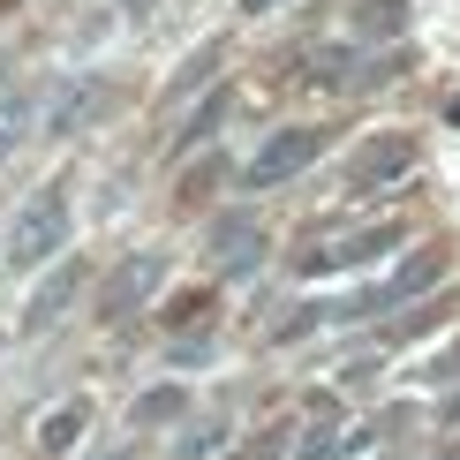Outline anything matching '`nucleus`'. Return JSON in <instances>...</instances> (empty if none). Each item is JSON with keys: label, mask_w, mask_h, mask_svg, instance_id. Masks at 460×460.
Listing matches in <instances>:
<instances>
[{"label": "nucleus", "mask_w": 460, "mask_h": 460, "mask_svg": "<svg viewBox=\"0 0 460 460\" xmlns=\"http://www.w3.org/2000/svg\"><path fill=\"white\" fill-rule=\"evenodd\" d=\"M0 242H8V234H0Z\"/></svg>", "instance_id": "25"}, {"label": "nucleus", "mask_w": 460, "mask_h": 460, "mask_svg": "<svg viewBox=\"0 0 460 460\" xmlns=\"http://www.w3.org/2000/svg\"><path fill=\"white\" fill-rule=\"evenodd\" d=\"M31 128H46V113H38V84H8V91H0V159H8Z\"/></svg>", "instance_id": "10"}, {"label": "nucleus", "mask_w": 460, "mask_h": 460, "mask_svg": "<svg viewBox=\"0 0 460 460\" xmlns=\"http://www.w3.org/2000/svg\"><path fill=\"white\" fill-rule=\"evenodd\" d=\"M181 415H189L181 385H151L144 400H128V430H159V423H181Z\"/></svg>", "instance_id": "12"}, {"label": "nucleus", "mask_w": 460, "mask_h": 460, "mask_svg": "<svg viewBox=\"0 0 460 460\" xmlns=\"http://www.w3.org/2000/svg\"><path fill=\"white\" fill-rule=\"evenodd\" d=\"M408 174H415V144H408V137L362 144V151H355V166H348V181H355V189H393V181H408Z\"/></svg>", "instance_id": "7"}, {"label": "nucleus", "mask_w": 460, "mask_h": 460, "mask_svg": "<svg viewBox=\"0 0 460 460\" xmlns=\"http://www.w3.org/2000/svg\"><path fill=\"white\" fill-rule=\"evenodd\" d=\"M75 287H84V264H75V257H68V264H53V272L31 287V302H23V317H15V332H31V340H38V332H53V324L68 317Z\"/></svg>", "instance_id": "5"}, {"label": "nucleus", "mask_w": 460, "mask_h": 460, "mask_svg": "<svg viewBox=\"0 0 460 460\" xmlns=\"http://www.w3.org/2000/svg\"><path fill=\"white\" fill-rule=\"evenodd\" d=\"M423 385H460V340L446 355H430V370H423Z\"/></svg>", "instance_id": "16"}, {"label": "nucleus", "mask_w": 460, "mask_h": 460, "mask_svg": "<svg viewBox=\"0 0 460 460\" xmlns=\"http://www.w3.org/2000/svg\"><path fill=\"white\" fill-rule=\"evenodd\" d=\"M212 68H219V53H212V46H204V53H189V61H181V75H174V91H166V113H174L189 91H212Z\"/></svg>", "instance_id": "14"}, {"label": "nucleus", "mask_w": 460, "mask_h": 460, "mask_svg": "<svg viewBox=\"0 0 460 460\" xmlns=\"http://www.w3.org/2000/svg\"><path fill=\"white\" fill-rule=\"evenodd\" d=\"M121 8H137V15H144V8H151V0H121Z\"/></svg>", "instance_id": "22"}, {"label": "nucleus", "mask_w": 460, "mask_h": 460, "mask_svg": "<svg viewBox=\"0 0 460 460\" xmlns=\"http://www.w3.org/2000/svg\"><path fill=\"white\" fill-rule=\"evenodd\" d=\"M166 317H174V324H204V317H212V295H181Z\"/></svg>", "instance_id": "17"}, {"label": "nucleus", "mask_w": 460, "mask_h": 460, "mask_svg": "<svg viewBox=\"0 0 460 460\" xmlns=\"http://www.w3.org/2000/svg\"><path fill=\"white\" fill-rule=\"evenodd\" d=\"M438 415H446V423H460V385L446 393V408H438Z\"/></svg>", "instance_id": "20"}, {"label": "nucleus", "mask_w": 460, "mask_h": 460, "mask_svg": "<svg viewBox=\"0 0 460 460\" xmlns=\"http://www.w3.org/2000/svg\"><path fill=\"white\" fill-rule=\"evenodd\" d=\"M317 151H324V128H272V137L257 144V159L242 166V189H279V181H295Z\"/></svg>", "instance_id": "4"}, {"label": "nucleus", "mask_w": 460, "mask_h": 460, "mask_svg": "<svg viewBox=\"0 0 460 460\" xmlns=\"http://www.w3.org/2000/svg\"><path fill=\"white\" fill-rule=\"evenodd\" d=\"M226 446H234V430H226V423H189L174 438V460H219Z\"/></svg>", "instance_id": "13"}, {"label": "nucleus", "mask_w": 460, "mask_h": 460, "mask_svg": "<svg viewBox=\"0 0 460 460\" xmlns=\"http://www.w3.org/2000/svg\"><path fill=\"white\" fill-rule=\"evenodd\" d=\"M91 460H137V446H99Z\"/></svg>", "instance_id": "19"}, {"label": "nucleus", "mask_w": 460, "mask_h": 460, "mask_svg": "<svg viewBox=\"0 0 460 460\" xmlns=\"http://www.w3.org/2000/svg\"><path fill=\"white\" fill-rule=\"evenodd\" d=\"M226 106H234V91H226V84H212V91H204V106H197V113H181V128H174V144H166V151L212 144V137H219V121H226Z\"/></svg>", "instance_id": "11"}, {"label": "nucleus", "mask_w": 460, "mask_h": 460, "mask_svg": "<svg viewBox=\"0 0 460 460\" xmlns=\"http://www.w3.org/2000/svg\"><path fill=\"white\" fill-rule=\"evenodd\" d=\"M99 106H106V84H99V75H75L61 99H53V113H46V137H75V128H91V121H99Z\"/></svg>", "instance_id": "8"}, {"label": "nucleus", "mask_w": 460, "mask_h": 460, "mask_svg": "<svg viewBox=\"0 0 460 460\" xmlns=\"http://www.w3.org/2000/svg\"><path fill=\"white\" fill-rule=\"evenodd\" d=\"M53 249H68V189L61 181H38L8 219V242H0V264L8 272H38L53 264Z\"/></svg>", "instance_id": "1"}, {"label": "nucleus", "mask_w": 460, "mask_h": 460, "mask_svg": "<svg viewBox=\"0 0 460 460\" xmlns=\"http://www.w3.org/2000/svg\"><path fill=\"white\" fill-rule=\"evenodd\" d=\"M430 317H446V302H415L408 317H393V324H385V348H400V340H415V332H423Z\"/></svg>", "instance_id": "15"}, {"label": "nucleus", "mask_w": 460, "mask_h": 460, "mask_svg": "<svg viewBox=\"0 0 460 460\" xmlns=\"http://www.w3.org/2000/svg\"><path fill=\"white\" fill-rule=\"evenodd\" d=\"M264 8H279V0H242V15H264Z\"/></svg>", "instance_id": "21"}, {"label": "nucleus", "mask_w": 460, "mask_h": 460, "mask_svg": "<svg viewBox=\"0 0 460 460\" xmlns=\"http://www.w3.org/2000/svg\"><path fill=\"white\" fill-rule=\"evenodd\" d=\"M385 249H400V226H355V234H302L295 249V272L302 279H332V272H355V264H370V257H385Z\"/></svg>", "instance_id": "2"}, {"label": "nucleus", "mask_w": 460, "mask_h": 460, "mask_svg": "<svg viewBox=\"0 0 460 460\" xmlns=\"http://www.w3.org/2000/svg\"><path fill=\"white\" fill-rule=\"evenodd\" d=\"M84 430H91V393H75V400H61V408H46V423H38V453H75L84 446Z\"/></svg>", "instance_id": "9"}, {"label": "nucleus", "mask_w": 460, "mask_h": 460, "mask_svg": "<svg viewBox=\"0 0 460 460\" xmlns=\"http://www.w3.org/2000/svg\"><path fill=\"white\" fill-rule=\"evenodd\" d=\"M0 348H8V332H0Z\"/></svg>", "instance_id": "24"}, {"label": "nucleus", "mask_w": 460, "mask_h": 460, "mask_svg": "<svg viewBox=\"0 0 460 460\" xmlns=\"http://www.w3.org/2000/svg\"><path fill=\"white\" fill-rule=\"evenodd\" d=\"M446 460H460V446H453V453H446Z\"/></svg>", "instance_id": "23"}, {"label": "nucleus", "mask_w": 460, "mask_h": 460, "mask_svg": "<svg viewBox=\"0 0 460 460\" xmlns=\"http://www.w3.org/2000/svg\"><path fill=\"white\" fill-rule=\"evenodd\" d=\"M212 174H219V159H204V166H189V174H181V197H189V204H197V197H204V189H212Z\"/></svg>", "instance_id": "18"}, {"label": "nucleus", "mask_w": 460, "mask_h": 460, "mask_svg": "<svg viewBox=\"0 0 460 460\" xmlns=\"http://www.w3.org/2000/svg\"><path fill=\"white\" fill-rule=\"evenodd\" d=\"M159 279H166V257L159 249H137V257H121L106 272V287H99V324H121V317H137L151 295H159Z\"/></svg>", "instance_id": "3"}, {"label": "nucleus", "mask_w": 460, "mask_h": 460, "mask_svg": "<svg viewBox=\"0 0 460 460\" xmlns=\"http://www.w3.org/2000/svg\"><path fill=\"white\" fill-rule=\"evenodd\" d=\"M212 249H219V272L226 279H249L264 264V226L249 219V212H226L219 226H212Z\"/></svg>", "instance_id": "6"}]
</instances>
